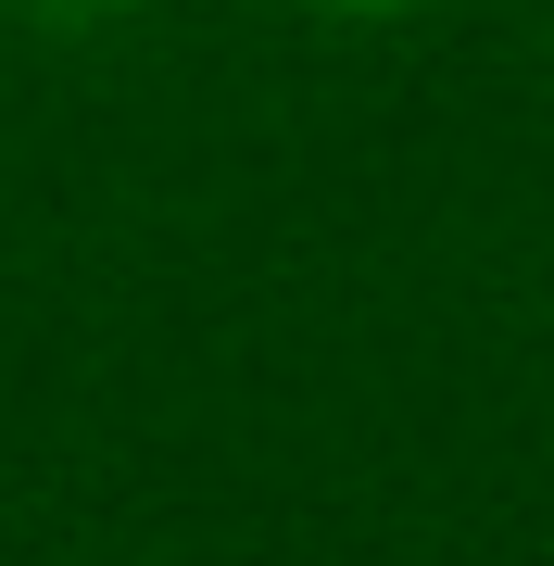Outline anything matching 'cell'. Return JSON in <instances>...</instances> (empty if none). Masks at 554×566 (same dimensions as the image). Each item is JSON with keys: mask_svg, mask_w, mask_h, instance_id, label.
I'll list each match as a JSON object with an SVG mask.
<instances>
[{"mask_svg": "<svg viewBox=\"0 0 554 566\" xmlns=\"http://www.w3.org/2000/svg\"><path fill=\"white\" fill-rule=\"evenodd\" d=\"M328 13H416V0H328Z\"/></svg>", "mask_w": 554, "mask_h": 566, "instance_id": "7a4b0ae2", "label": "cell"}, {"mask_svg": "<svg viewBox=\"0 0 554 566\" xmlns=\"http://www.w3.org/2000/svg\"><path fill=\"white\" fill-rule=\"evenodd\" d=\"M0 13H25V25H114V13H139V0H0Z\"/></svg>", "mask_w": 554, "mask_h": 566, "instance_id": "6da1fadb", "label": "cell"}]
</instances>
